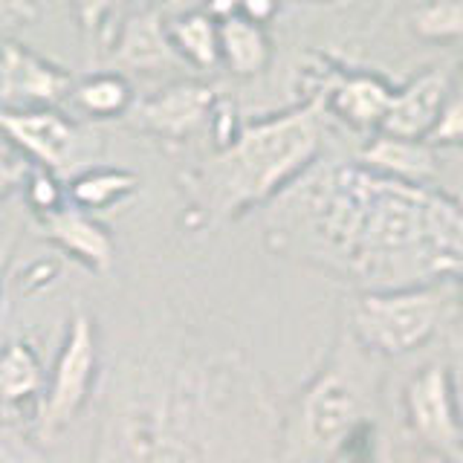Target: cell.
<instances>
[{
  "mask_svg": "<svg viewBox=\"0 0 463 463\" xmlns=\"http://www.w3.org/2000/svg\"><path fill=\"white\" fill-rule=\"evenodd\" d=\"M446 96H449L446 72L429 70L423 76H417L411 84H405L402 90L391 99V108L383 122L385 137L414 139V142L420 137H429L440 119Z\"/></svg>",
  "mask_w": 463,
  "mask_h": 463,
  "instance_id": "9",
  "label": "cell"
},
{
  "mask_svg": "<svg viewBox=\"0 0 463 463\" xmlns=\"http://www.w3.org/2000/svg\"><path fill=\"white\" fill-rule=\"evenodd\" d=\"M365 159L376 168H385V171L400 174V177H409V180L429 177V174L434 171L431 151L423 148V145L414 142V139L383 137L365 151Z\"/></svg>",
  "mask_w": 463,
  "mask_h": 463,
  "instance_id": "19",
  "label": "cell"
},
{
  "mask_svg": "<svg viewBox=\"0 0 463 463\" xmlns=\"http://www.w3.org/2000/svg\"><path fill=\"white\" fill-rule=\"evenodd\" d=\"M217 108V96L209 84L200 81H180L159 90L151 99L134 101L128 113V122L142 134L159 139L180 142L194 134L200 125H206Z\"/></svg>",
  "mask_w": 463,
  "mask_h": 463,
  "instance_id": "7",
  "label": "cell"
},
{
  "mask_svg": "<svg viewBox=\"0 0 463 463\" xmlns=\"http://www.w3.org/2000/svg\"><path fill=\"white\" fill-rule=\"evenodd\" d=\"M391 99H394V93L380 79L347 76L333 90V108H336V113L345 122H351L356 128H371L385 122Z\"/></svg>",
  "mask_w": 463,
  "mask_h": 463,
  "instance_id": "16",
  "label": "cell"
},
{
  "mask_svg": "<svg viewBox=\"0 0 463 463\" xmlns=\"http://www.w3.org/2000/svg\"><path fill=\"white\" fill-rule=\"evenodd\" d=\"M0 463H52L38 446L29 443L18 429L0 423Z\"/></svg>",
  "mask_w": 463,
  "mask_h": 463,
  "instance_id": "23",
  "label": "cell"
},
{
  "mask_svg": "<svg viewBox=\"0 0 463 463\" xmlns=\"http://www.w3.org/2000/svg\"><path fill=\"white\" fill-rule=\"evenodd\" d=\"M409 402L420 434L438 449L458 452L460 431L452 414V400H449L446 371L440 365H429L426 371H420V376L409 388Z\"/></svg>",
  "mask_w": 463,
  "mask_h": 463,
  "instance_id": "12",
  "label": "cell"
},
{
  "mask_svg": "<svg viewBox=\"0 0 463 463\" xmlns=\"http://www.w3.org/2000/svg\"><path fill=\"white\" fill-rule=\"evenodd\" d=\"M72 76L24 43L0 47V108H55L72 93Z\"/></svg>",
  "mask_w": 463,
  "mask_h": 463,
  "instance_id": "6",
  "label": "cell"
},
{
  "mask_svg": "<svg viewBox=\"0 0 463 463\" xmlns=\"http://www.w3.org/2000/svg\"><path fill=\"white\" fill-rule=\"evenodd\" d=\"M72 105L90 119H119L128 116L134 108V87L122 76V72H93L72 87Z\"/></svg>",
  "mask_w": 463,
  "mask_h": 463,
  "instance_id": "17",
  "label": "cell"
},
{
  "mask_svg": "<svg viewBox=\"0 0 463 463\" xmlns=\"http://www.w3.org/2000/svg\"><path fill=\"white\" fill-rule=\"evenodd\" d=\"M35 14L38 9L33 0H0V33L35 21Z\"/></svg>",
  "mask_w": 463,
  "mask_h": 463,
  "instance_id": "25",
  "label": "cell"
},
{
  "mask_svg": "<svg viewBox=\"0 0 463 463\" xmlns=\"http://www.w3.org/2000/svg\"><path fill=\"white\" fill-rule=\"evenodd\" d=\"M221 26V61L235 76H258L269 64V38L264 26L246 21L243 14L217 21Z\"/></svg>",
  "mask_w": 463,
  "mask_h": 463,
  "instance_id": "15",
  "label": "cell"
},
{
  "mask_svg": "<svg viewBox=\"0 0 463 463\" xmlns=\"http://www.w3.org/2000/svg\"><path fill=\"white\" fill-rule=\"evenodd\" d=\"M24 194H26V203L29 209L35 212V217H47L58 209L67 206V183L58 177L55 171H47V168H38L33 165L26 177V185H24Z\"/></svg>",
  "mask_w": 463,
  "mask_h": 463,
  "instance_id": "21",
  "label": "cell"
},
{
  "mask_svg": "<svg viewBox=\"0 0 463 463\" xmlns=\"http://www.w3.org/2000/svg\"><path fill=\"white\" fill-rule=\"evenodd\" d=\"M99 385V336L93 318L84 310L72 313L58 354L47 371V388H43L38 429L43 438H55L76 420L84 405L90 402Z\"/></svg>",
  "mask_w": 463,
  "mask_h": 463,
  "instance_id": "3",
  "label": "cell"
},
{
  "mask_svg": "<svg viewBox=\"0 0 463 463\" xmlns=\"http://www.w3.org/2000/svg\"><path fill=\"white\" fill-rule=\"evenodd\" d=\"M41 229L47 241H52L64 255H70L76 264L87 267L90 272H108L113 267L116 246L110 232L101 226L93 214L76 209L67 203L47 217H41Z\"/></svg>",
  "mask_w": 463,
  "mask_h": 463,
  "instance_id": "8",
  "label": "cell"
},
{
  "mask_svg": "<svg viewBox=\"0 0 463 463\" xmlns=\"http://www.w3.org/2000/svg\"><path fill=\"white\" fill-rule=\"evenodd\" d=\"M29 171H33V163L14 151L6 139H0V203L26 185Z\"/></svg>",
  "mask_w": 463,
  "mask_h": 463,
  "instance_id": "22",
  "label": "cell"
},
{
  "mask_svg": "<svg viewBox=\"0 0 463 463\" xmlns=\"http://www.w3.org/2000/svg\"><path fill=\"white\" fill-rule=\"evenodd\" d=\"M0 139L38 168L55 171L58 177L79 159V128L55 108H0Z\"/></svg>",
  "mask_w": 463,
  "mask_h": 463,
  "instance_id": "4",
  "label": "cell"
},
{
  "mask_svg": "<svg viewBox=\"0 0 463 463\" xmlns=\"http://www.w3.org/2000/svg\"><path fill=\"white\" fill-rule=\"evenodd\" d=\"M431 142H463V87L458 93L446 96L440 119L429 134Z\"/></svg>",
  "mask_w": 463,
  "mask_h": 463,
  "instance_id": "24",
  "label": "cell"
},
{
  "mask_svg": "<svg viewBox=\"0 0 463 463\" xmlns=\"http://www.w3.org/2000/svg\"><path fill=\"white\" fill-rule=\"evenodd\" d=\"M139 188V177L128 168L116 165H84L67 180V200L76 209L96 214L119 206L134 197Z\"/></svg>",
  "mask_w": 463,
  "mask_h": 463,
  "instance_id": "14",
  "label": "cell"
},
{
  "mask_svg": "<svg viewBox=\"0 0 463 463\" xmlns=\"http://www.w3.org/2000/svg\"><path fill=\"white\" fill-rule=\"evenodd\" d=\"M411 26L429 41L463 38V0H429L414 12Z\"/></svg>",
  "mask_w": 463,
  "mask_h": 463,
  "instance_id": "20",
  "label": "cell"
},
{
  "mask_svg": "<svg viewBox=\"0 0 463 463\" xmlns=\"http://www.w3.org/2000/svg\"><path fill=\"white\" fill-rule=\"evenodd\" d=\"M318 151L316 105L238 130L192 185L214 214H238L293 180Z\"/></svg>",
  "mask_w": 463,
  "mask_h": 463,
  "instance_id": "1",
  "label": "cell"
},
{
  "mask_svg": "<svg viewBox=\"0 0 463 463\" xmlns=\"http://www.w3.org/2000/svg\"><path fill=\"white\" fill-rule=\"evenodd\" d=\"M43 388H47V368L38 347L29 339H9L0 345V409L9 417L38 420Z\"/></svg>",
  "mask_w": 463,
  "mask_h": 463,
  "instance_id": "10",
  "label": "cell"
},
{
  "mask_svg": "<svg viewBox=\"0 0 463 463\" xmlns=\"http://www.w3.org/2000/svg\"><path fill=\"white\" fill-rule=\"evenodd\" d=\"M440 298L431 293L365 298L359 304L356 322L362 333L388 354L411 351L438 325Z\"/></svg>",
  "mask_w": 463,
  "mask_h": 463,
  "instance_id": "5",
  "label": "cell"
},
{
  "mask_svg": "<svg viewBox=\"0 0 463 463\" xmlns=\"http://www.w3.org/2000/svg\"><path fill=\"white\" fill-rule=\"evenodd\" d=\"M113 55L122 67L130 70H156L171 61H180V55L171 47L168 26L154 9H142L125 18Z\"/></svg>",
  "mask_w": 463,
  "mask_h": 463,
  "instance_id": "13",
  "label": "cell"
},
{
  "mask_svg": "<svg viewBox=\"0 0 463 463\" xmlns=\"http://www.w3.org/2000/svg\"><path fill=\"white\" fill-rule=\"evenodd\" d=\"M171 47L188 64L209 70L221 61V26L209 12H188L168 24Z\"/></svg>",
  "mask_w": 463,
  "mask_h": 463,
  "instance_id": "18",
  "label": "cell"
},
{
  "mask_svg": "<svg viewBox=\"0 0 463 463\" xmlns=\"http://www.w3.org/2000/svg\"><path fill=\"white\" fill-rule=\"evenodd\" d=\"M275 9H279V0H241L238 4V14H243L246 21L252 24H264L269 21Z\"/></svg>",
  "mask_w": 463,
  "mask_h": 463,
  "instance_id": "26",
  "label": "cell"
},
{
  "mask_svg": "<svg viewBox=\"0 0 463 463\" xmlns=\"http://www.w3.org/2000/svg\"><path fill=\"white\" fill-rule=\"evenodd\" d=\"M12 235H4L0 241V304H4V296H6V287H4V272H6V260L12 255Z\"/></svg>",
  "mask_w": 463,
  "mask_h": 463,
  "instance_id": "27",
  "label": "cell"
},
{
  "mask_svg": "<svg viewBox=\"0 0 463 463\" xmlns=\"http://www.w3.org/2000/svg\"><path fill=\"white\" fill-rule=\"evenodd\" d=\"M96 446L101 463H200L180 391L145 371L119 376Z\"/></svg>",
  "mask_w": 463,
  "mask_h": 463,
  "instance_id": "2",
  "label": "cell"
},
{
  "mask_svg": "<svg viewBox=\"0 0 463 463\" xmlns=\"http://www.w3.org/2000/svg\"><path fill=\"white\" fill-rule=\"evenodd\" d=\"M356 397L339 376H322L304 397L301 405V426L304 438L313 449H333L345 440L356 420Z\"/></svg>",
  "mask_w": 463,
  "mask_h": 463,
  "instance_id": "11",
  "label": "cell"
}]
</instances>
